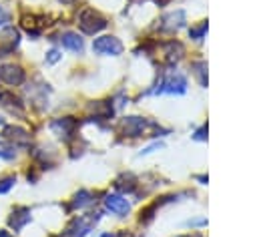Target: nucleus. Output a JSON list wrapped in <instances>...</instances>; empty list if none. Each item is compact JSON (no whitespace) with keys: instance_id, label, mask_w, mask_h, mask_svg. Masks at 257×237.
Instances as JSON below:
<instances>
[{"instance_id":"nucleus-5","label":"nucleus","mask_w":257,"mask_h":237,"mask_svg":"<svg viewBox=\"0 0 257 237\" xmlns=\"http://www.w3.org/2000/svg\"><path fill=\"white\" fill-rule=\"evenodd\" d=\"M185 88H187V80L181 74H175V76L165 78L161 82V88H157L155 92H169V94L177 92V94H181V92H185Z\"/></svg>"},{"instance_id":"nucleus-13","label":"nucleus","mask_w":257,"mask_h":237,"mask_svg":"<svg viewBox=\"0 0 257 237\" xmlns=\"http://www.w3.org/2000/svg\"><path fill=\"white\" fill-rule=\"evenodd\" d=\"M74 207H86V205H90L92 203V199H90V193L88 191H80V193H76V197H74Z\"/></svg>"},{"instance_id":"nucleus-10","label":"nucleus","mask_w":257,"mask_h":237,"mask_svg":"<svg viewBox=\"0 0 257 237\" xmlns=\"http://www.w3.org/2000/svg\"><path fill=\"white\" fill-rule=\"evenodd\" d=\"M92 221H96V217H94V219H84V217L76 219V221L72 223V227L66 231V235H68V237H84V235L88 233Z\"/></svg>"},{"instance_id":"nucleus-6","label":"nucleus","mask_w":257,"mask_h":237,"mask_svg":"<svg viewBox=\"0 0 257 237\" xmlns=\"http://www.w3.org/2000/svg\"><path fill=\"white\" fill-rule=\"evenodd\" d=\"M74 127H76V123H74L70 116L54 118V121L50 123V131H52L54 135H58L60 139H70V135H72Z\"/></svg>"},{"instance_id":"nucleus-3","label":"nucleus","mask_w":257,"mask_h":237,"mask_svg":"<svg viewBox=\"0 0 257 237\" xmlns=\"http://www.w3.org/2000/svg\"><path fill=\"white\" fill-rule=\"evenodd\" d=\"M0 80L4 84H10V86L22 84L24 82V70H22V66H18V64H2L0 66Z\"/></svg>"},{"instance_id":"nucleus-4","label":"nucleus","mask_w":257,"mask_h":237,"mask_svg":"<svg viewBox=\"0 0 257 237\" xmlns=\"http://www.w3.org/2000/svg\"><path fill=\"white\" fill-rule=\"evenodd\" d=\"M20 42V34L16 28L12 26H6L2 32H0V56H6L10 54Z\"/></svg>"},{"instance_id":"nucleus-19","label":"nucleus","mask_w":257,"mask_h":237,"mask_svg":"<svg viewBox=\"0 0 257 237\" xmlns=\"http://www.w3.org/2000/svg\"><path fill=\"white\" fill-rule=\"evenodd\" d=\"M0 237H10V233H8V231H4V229H2V231H0Z\"/></svg>"},{"instance_id":"nucleus-12","label":"nucleus","mask_w":257,"mask_h":237,"mask_svg":"<svg viewBox=\"0 0 257 237\" xmlns=\"http://www.w3.org/2000/svg\"><path fill=\"white\" fill-rule=\"evenodd\" d=\"M4 135H6V139H10L14 143V147L16 145H26L30 141V135L20 127H8V129H4Z\"/></svg>"},{"instance_id":"nucleus-18","label":"nucleus","mask_w":257,"mask_h":237,"mask_svg":"<svg viewBox=\"0 0 257 237\" xmlns=\"http://www.w3.org/2000/svg\"><path fill=\"white\" fill-rule=\"evenodd\" d=\"M205 30H207V24H201V26H199V28H197V30H193V32H191V34H193V36H195V38H197V40H199V38H201V36H203V32H205Z\"/></svg>"},{"instance_id":"nucleus-20","label":"nucleus","mask_w":257,"mask_h":237,"mask_svg":"<svg viewBox=\"0 0 257 237\" xmlns=\"http://www.w3.org/2000/svg\"><path fill=\"white\" fill-rule=\"evenodd\" d=\"M0 129H4V118L0 116Z\"/></svg>"},{"instance_id":"nucleus-17","label":"nucleus","mask_w":257,"mask_h":237,"mask_svg":"<svg viewBox=\"0 0 257 237\" xmlns=\"http://www.w3.org/2000/svg\"><path fill=\"white\" fill-rule=\"evenodd\" d=\"M8 22H10V12L4 6H0V26H6Z\"/></svg>"},{"instance_id":"nucleus-21","label":"nucleus","mask_w":257,"mask_h":237,"mask_svg":"<svg viewBox=\"0 0 257 237\" xmlns=\"http://www.w3.org/2000/svg\"><path fill=\"white\" fill-rule=\"evenodd\" d=\"M102 237H112V235H110V233H104V235H102Z\"/></svg>"},{"instance_id":"nucleus-8","label":"nucleus","mask_w":257,"mask_h":237,"mask_svg":"<svg viewBox=\"0 0 257 237\" xmlns=\"http://www.w3.org/2000/svg\"><path fill=\"white\" fill-rule=\"evenodd\" d=\"M30 209L28 207H16L14 211H12V217H10V227L14 229V231H20L26 223H30Z\"/></svg>"},{"instance_id":"nucleus-2","label":"nucleus","mask_w":257,"mask_h":237,"mask_svg":"<svg viewBox=\"0 0 257 237\" xmlns=\"http://www.w3.org/2000/svg\"><path fill=\"white\" fill-rule=\"evenodd\" d=\"M92 50L96 54H104V56H116L122 52V44L118 38L114 36H100L92 42Z\"/></svg>"},{"instance_id":"nucleus-14","label":"nucleus","mask_w":257,"mask_h":237,"mask_svg":"<svg viewBox=\"0 0 257 237\" xmlns=\"http://www.w3.org/2000/svg\"><path fill=\"white\" fill-rule=\"evenodd\" d=\"M14 157H16V147L6 145V143H0V159H4V161H12Z\"/></svg>"},{"instance_id":"nucleus-7","label":"nucleus","mask_w":257,"mask_h":237,"mask_svg":"<svg viewBox=\"0 0 257 237\" xmlns=\"http://www.w3.org/2000/svg\"><path fill=\"white\" fill-rule=\"evenodd\" d=\"M104 205H106V209L110 211V213H114V215H126L128 213V209H131V205H128V201L124 199V197H120V195H108L106 199H104Z\"/></svg>"},{"instance_id":"nucleus-16","label":"nucleus","mask_w":257,"mask_h":237,"mask_svg":"<svg viewBox=\"0 0 257 237\" xmlns=\"http://www.w3.org/2000/svg\"><path fill=\"white\" fill-rule=\"evenodd\" d=\"M44 60H46L48 64H54V62H58V60H60V52L52 48V50H48V52H46V58H44Z\"/></svg>"},{"instance_id":"nucleus-1","label":"nucleus","mask_w":257,"mask_h":237,"mask_svg":"<svg viewBox=\"0 0 257 237\" xmlns=\"http://www.w3.org/2000/svg\"><path fill=\"white\" fill-rule=\"evenodd\" d=\"M78 26H80L82 32L94 34V32H98V30H102V28L106 26V20H104L98 12L86 8V10H82L80 16H78Z\"/></svg>"},{"instance_id":"nucleus-9","label":"nucleus","mask_w":257,"mask_h":237,"mask_svg":"<svg viewBox=\"0 0 257 237\" xmlns=\"http://www.w3.org/2000/svg\"><path fill=\"white\" fill-rule=\"evenodd\" d=\"M122 127H124V133H126V135L139 137V135H143V131H145V127H147V121L141 118V116H126L124 123H122Z\"/></svg>"},{"instance_id":"nucleus-11","label":"nucleus","mask_w":257,"mask_h":237,"mask_svg":"<svg viewBox=\"0 0 257 237\" xmlns=\"http://www.w3.org/2000/svg\"><path fill=\"white\" fill-rule=\"evenodd\" d=\"M60 42H62L64 48H68V50H72V52H82V48H84L82 38H80L76 32H64V34L60 36Z\"/></svg>"},{"instance_id":"nucleus-15","label":"nucleus","mask_w":257,"mask_h":237,"mask_svg":"<svg viewBox=\"0 0 257 237\" xmlns=\"http://www.w3.org/2000/svg\"><path fill=\"white\" fill-rule=\"evenodd\" d=\"M14 183H16V177H6V179H2V181H0V193H6L8 189H12Z\"/></svg>"}]
</instances>
